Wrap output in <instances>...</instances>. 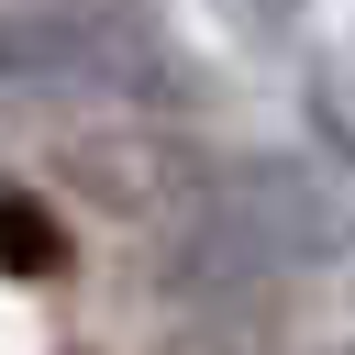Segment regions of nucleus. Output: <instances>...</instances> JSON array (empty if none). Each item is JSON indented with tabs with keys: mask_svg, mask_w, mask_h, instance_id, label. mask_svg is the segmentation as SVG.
<instances>
[{
	"mask_svg": "<svg viewBox=\"0 0 355 355\" xmlns=\"http://www.w3.org/2000/svg\"><path fill=\"white\" fill-rule=\"evenodd\" d=\"M344 255H355V200L322 189L300 155H211L189 222H166L155 288L222 300V288H266L277 266H344Z\"/></svg>",
	"mask_w": 355,
	"mask_h": 355,
	"instance_id": "obj_1",
	"label": "nucleus"
},
{
	"mask_svg": "<svg viewBox=\"0 0 355 355\" xmlns=\"http://www.w3.org/2000/svg\"><path fill=\"white\" fill-rule=\"evenodd\" d=\"M11 33V89H89V100H178V44L144 0H0Z\"/></svg>",
	"mask_w": 355,
	"mask_h": 355,
	"instance_id": "obj_2",
	"label": "nucleus"
},
{
	"mask_svg": "<svg viewBox=\"0 0 355 355\" xmlns=\"http://www.w3.org/2000/svg\"><path fill=\"white\" fill-rule=\"evenodd\" d=\"M211 155L222 144H189V133H67L55 144V178L89 211H111V222H155L166 233V222H189Z\"/></svg>",
	"mask_w": 355,
	"mask_h": 355,
	"instance_id": "obj_3",
	"label": "nucleus"
},
{
	"mask_svg": "<svg viewBox=\"0 0 355 355\" xmlns=\"http://www.w3.org/2000/svg\"><path fill=\"white\" fill-rule=\"evenodd\" d=\"M0 277H11V288H55V277H67V222H55L22 178H0Z\"/></svg>",
	"mask_w": 355,
	"mask_h": 355,
	"instance_id": "obj_4",
	"label": "nucleus"
},
{
	"mask_svg": "<svg viewBox=\"0 0 355 355\" xmlns=\"http://www.w3.org/2000/svg\"><path fill=\"white\" fill-rule=\"evenodd\" d=\"M255 11H266V22H277V33H288V22H300V0H255Z\"/></svg>",
	"mask_w": 355,
	"mask_h": 355,
	"instance_id": "obj_5",
	"label": "nucleus"
},
{
	"mask_svg": "<svg viewBox=\"0 0 355 355\" xmlns=\"http://www.w3.org/2000/svg\"><path fill=\"white\" fill-rule=\"evenodd\" d=\"M0 89H11V33H0Z\"/></svg>",
	"mask_w": 355,
	"mask_h": 355,
	"instance_id": "obj_6",
	"label": "nucleus"
},
{
	"mask_svg": "<svg viewBox=\"0 0 355 355\" xmlns=\"http://www.w3.org/2000/svg\"><path fill=\"white\" fill-rule=\"evenodd\" d=\"M333 355H355V333H344V344H333Z\"/></svg>",
	"mask_w": 355,
	"mask_h": 355,
	"instance_id": "obj_7",
	"label": "nucleus"
}]
</instances>
